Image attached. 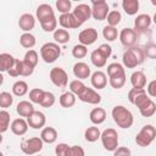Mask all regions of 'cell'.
<instances>
[{
  "label": "cell",
  "instance_id": "39",
  "mask_svg": "<svg viewBox=\"0 0 156 156\" xmlns=\"http://www.w3.org/2000/svg\"><path fill=\"white\" fill-rule=\"evenodd\" d=\"M102 35L107 41H113L117 39L118 37V32L116 29V27H110V26H105L102 29Z\"/></svg>",
  "mask_w": 156,
  "mask_h": 156
},
{
  "label": "cell",
  "instance_id": "53",
  "mask_svg": "<svg viewBox=\"0 0 156 156\" xmlns=\"http://www.w3.org/2000/svg\"><path fill=\"white\" fill-rule=\"evenodd\" d=\"M132 152L127 146H119L113 151V156H130Z\"/></svg>",
  "mask_w": 156,
  "mask_h": 156
},
{
  "label": "cell",
  "instance_id": "15",
  "mask_svg": "<svg viewBox=\"0 0 156 156\" xmlns=\"http://www.w3.org/2000/svg\"><path fill=\"white\" fill-rule=\"evenodd\" d=\"M35 26V18L32 13H23L18 20V27L24 33H29Z\"/></svg>",
  "mask_w": 156,
  "mask_h": 156
},
{
  "label": "cell",
  "instance_id": "7",
  "mask_svg": "<svg viewBox=\"0 0 156 156\" xmlns=\"http://www.w3.org/2000/svg\"><path fill=\"white\" fill-rule=\"evenodd\" d=\"M50 80L54 85L58 87V88H65L68 83V76L66 73V71L61 67H54L51 68L50 73H49Z\"/></svg>",
  "mask_w": 156,
  "mask_h": 156
},
{
  "label": "cell",
  "instance_id": "18",
  "mask_svg": "<svg viewBox=\"0 0 156 156\" xmlns=\"http://www.w3.org/2000/svg\"><path fill=\"white\" fill-rule=\"evenodd\" d=\"M151 17L146 13H143V15H139L136 16V18L134 20V27H135V32H145L150 26H151Z\"/></svg>",
  "mask_w": 156,
  "mask_h": 156
},
{
  "label": "cell",
  "instance_id": "35",
  "mask_svg": "<svg viewBox=\"0 0 156 156\" xmlns=\"http://www.w3.org/2000/svg\"><path fill=\"white\" fill-rule=\"evenodd\" d=\"M38 60H39L38 52H37L35 50H33V49L28 50V51L26 52V55H24V58H23V61H24L27 65H29L30 67H33V68H35V66L38 65Z\"/></svg>",
  "mask_w": 156,
  "mask_h": 156
},
{
  "label": "cell",
  "instance_id": "12",
  "mask_svg": "<svg viewBox=\"0 0 156 156\" xmlns=\"http://www.w3.org/2000/svg\"><path fill=\"white\" fill-rule=\"evenodd\" d=\"M78 99L83 102H87V104H91V105H98L101 102V95L98 94L94 89L91 88H87L83 90V93L78 96Z\"/></svg>",
  "mask_w": 156,
  "mask_h": 156
},
{
  "label": "cell",
  "instance_id": "19",
  "mask_svg": "<svg viewBox=\"0 0 156 156\" xmlns=\"http://www.w3.org/2000/svg\"><path fill=\"white\" fill-rule=\"evenodd\" d=\"M90 82L95 89H104L107 84V77L102 71H95L90 77Z\"/></svg>",
  "mask_w": 156,
  "mask_h": 156
},
{
  "label": "cell",
  "instance_id": "29",
  "mask_svg": "<svg viewBox=\"0 0 156 156\" xmlns=\"http://www.w3.org/2000/svg\"><path fill=\"white\" fill-rule=\"evenodd\" d=\"M69 33L68 30L63 29V28H58L54 32V40L56 41V44H66L69 41Z\"/></svg>",
  "mask_w": 156,
  "mask_h": 156
},
{
  "label": "cell",
  "instance_id": "21",
  "mask_svg": "<svg viewBox=\"0 0 156 156\" xmlns=\"http://www.w3.org/2000/svg\"><path fill=\"white\" fill-rule=\"evenodd\" d=\"M50 17H55V12L49 4H41L37 7V18L39 20V22H43L44 20H48Z\"/></svg>",
  "mask_w": 156,
  "mask_h": 156
},
{
  "label": "cell",
  "instance_id": "13",
  "mask_svg": "<svg viewBox=\"0 0 156 156\" xmlns=\"http://www.w3.org/2000/svg\"><path fill=\"white\" fill-rule=\"evenodd\" d=\"M58 23L60 26L63 28V29H76L78 27H80L82 24L77 21V18L73 16L72 12H68V13H63L58 17Z\"/></svg>",
  "mask_w": 156,
  "mask_h": 156
},
{
  "label": "cell",
  "instance_id": "17",
  "mask_svg": "<svg viewBox=\"0 0 156 156\" xmlns=\"http://www.w3.org/2000/svg\"><path fill=\"white\" fill-rule=\"evenodd\" d=\"M90 73H91V69H90V67L85 62H77V63H74V66H73V74L79 80L89 78Z\"/></svg>",
  "mask_w": 156,
  "mask_h": 156
},
{
  "label": "cell",
  "instance_id": "27",
  "mask_svg": "<svg viewBox=\"0 0 156 156\" xmlns=\"http://www.w3.org/2000/svg\"><path fill=\"white\" fill-rule=\"evenodd\" d=\"M122 7L127 15L133 16L139 11V1L138 0H123Z\"/></svg>",
  "mask_w": 156,
  "mask_h": 156
},
{
  "label": "cell",
  "instance_id": "30",
  "mask_svg": "<svg viewBox=\"0 0 156 156\" xmlns=\"http://www.w3.org/2000/svg\"><path fill=\"white\" fill-rule=\"evenodd\" d=\"M35 43H37L35 37H34L32 33H23V34L20 37V44H21L23 48L28 49V50H30V49L35 45Z\"/></svg>",
  "mask_w": 156,
  "mask_h": 156
},
{
  "label": "cell",
  "instance_id": "3",
  "mask_svg": "<svg viewBox=\"0 0 156 156\" xmlns=\"http://www.w3.org/2000/svg\"><path fill=\"white\" fill-rule=\"evenodd\" d=\"M155 138H156V129H155V127L151 126V124H146L136 134L135 143L139 146H141V147H146V146H149L155 140Z\"/></svg>",
  "mask_w": 156,
  "mask_h": 156
},
{
  "label": "cell",
  "instance_id": "10",
  "mask_svg": "<svg viewBox=\"0 0 156 156\" xmlns=\"http://www.w3.org/2000/svg\"><path fill=\"white\" fill-rule=\"evenodd\" d=\"M72 13L77 18V21L80 24H83L85 21H88L91 17V9L87 4H79V5H77L74 7V10H73Z\"/></svg>",
  "mask_w": 156,
  "mask_h": 156
},
{
  "label": "cell",
  "instance_id": "24",
  "mask_svg": "<svg viewBox=\"0 0 156 156\" xmlns=\"http://www.w3.org/2000/svg\"><path fill=\"white\" fill-rule=\"evenodd\" d=\"M40 139L43 140V143L52 144L57 139V130L54 127H45L40 133Z\"/></svg>",
  "mask_w": 156,
  "mask_h": 156
},
{
  "label": "cell",
  "instance_id": "9",
  "mask_svg": "<svg viewBox=\"0 0 156 156\" xmlns=\"http://www.w3.org/2000/svg\"><path fill=\"white\" fill-rule=\"evenodd\" d=\"M119 40L126 48H132L138 41V33L132 28H123L119 33Z\"/></svg>",
  "mask_w": 156,
  "mask_h": 156
},
{
  "label": "cell",
  "instance_id": "6",
  "mask_svg": "<svg viewBox=\"0 0 156 156\" xmlns=\"http://www.w3.org/2000/svg\"><path fill=\"white\" fill-rule=\"evenodd\" d=\"M43 146H44V143L40 139V136H33V138H29V139H24L21 143L22 152L26 154V155H29V156L40 152Z\"/></svg>",
  "mask_w": 156,
  "mask_h": 156
},
{
  "label": "cell",
  "instance_id": "51",
  "mask_svg": "<svg viewBox=\"0 0 156 156\" xmlns=\"http://www.w3.org/2000/svg\"><path fill=\"white\" fill-rule=\"evenodd\" d=\"M68 149H69V145H68V144L61 143V144H58V145L55 147V154H56V156H66Z\"/></svg>",
  "mask_w": 156,
  "mask_h": 156
},
{
  "label": "cell",
  "instance_id": "54",
  "mask_svg": "<svg viewBox=\"0 0 156 156\" xmlns=\"http://www.w3.org/2000/svg\"><path fill=\"white\" fill-rule=\"evenodd\" d=\"M146 91H147V96L150 98H155L156 96V80H151L146 88Z\"/></svg>",
  "mask_w": 156,
  "mask_h": 156
},
{
  "label": "cell",
  "instance_id": "44",
  "mask_svg": "<svg viewBox=\"0 0 156 156\" xmlns=\"http://www.w3.org/2000/svg\"><path fill=\"white\" fill-rule=\"evenodd\" d=\"M13 104V98L10 93L7 91H2L0 93V107L2 108H7Z\"/></svg>",
  "mask_w": 156,
  "mask_h": 156
},
{
  "label": "cell",
  "instance_id": "45",
  "mask_svg": "<svg viewBox=\"0 0 156 156\" xmlns=\"http://www.w3.org/2000/svg\"><path fill=\"white\" fill-rule=\"evenodd\" d=\"M87 54H88V49L82 44H77L72 49V56L76 58H83L87 56Z\"/></svg>",
  "mask_w": 156,
  "mask_h": 156
},
{
  "label": "cell",
  "instance_id": "34",
  "mask_svg": "<svg viewBox=\"0 0 156 156\" xmlns=\"http://www.w3.org/2000/svg\"><path fill=\"white\" fill-rule=\"evenodd\" d=\"M106 20H107V26L110 27H116L119 24L121 20H122V16H121V12L117 11V10H112V11H108L107 16H106Z\"/></svg>",
  "mask_w": 156,
  "mask_h": 156
},
{
  "label": "cell",
  "instance_id": "48",
  "mask_svg": "<svg viewBox=\"0 0 156 156\" xmlns=\"http://www.w3.org/2000/svg\"><path fill=\"white\" fill-rule=\"evenodd\" d=\"M21 63H22V61H20L18 58H15L13 65L10 67V69L7 71V73L11 77H18V76H21Z\"/></svg>",
  "mask_w": 156,
  "mask_h": 156
},
{
  "label": "cell",
  "instance_id": "20",
  "mask_svg": "<svg viewBox=\"0 0 156 156\" xmlns=\"http://www.w3.org/2000/svg\"><path fill=\"white\" fill-rule=\"evenodd\" d=\"M10 128H11V130H12V133L15 135H20L21 136V135H24L27 133V130H28V123L23 118H16V119L12 121Z\"/></svg>",
  "mask_w": 156,
  "mask_h": 156
},
{
  "label": "cell",
  "instance_id": "47",
  "mask_svg": "<svg viewBox=\"0 0 156 156\" xmlns=\"http://www.w3.org/2000/svg\"><path fill=\"white\" fill-rule=\"evenodd\" d=\"M71 7H72V2L69 0H57L56 1V9L61 12V15L68 13Z\"/></svg>",
  "mask_w": 156,
  "mask_h": 156
},
{
  "label": "cell",
  "instance_id": "38",
  "mask_svg": "<svg viewBox=\"0 0 156 156\" xmlns=\"http://www.w3.org/2000/svg\"><path fill=\"white\" fill-rule=\"evenodd\" d=\"M40 26L43 28L44 32H55L56 30V27H57V20L56 17H50L48 20H44L43 22H40Z\"/></svg>",
  "mask_w": 156,
  "mask_h": 156
},
{
  "label": "cell",
  "instance_id": "33",
  "mask_svg": "<svg viewBox=\"0 0 156 156\" xmlns=\"http://www.w3.org/2000/svg\"><path fill=\"white\" fill-rule=\"evenodd\" d=\"M12 93L16 96H23L28 93V84L24 80H17L12 85Z\"/></svg>",
  "mask_w": 156,
  "mask_h": 156
},
{
  "label": "cell",
  "instance_id": "31",
  "mask_svg": "<svg viewBox=\"0 0 156 156\" xmlns=\"http://www.w3.org/2000/svg\"><path fill=\"white\" fill-rule=\"evenodd\" d=\"M74 104H76V95L72 94L71 91H66L60 96V105L62 107L68 108V107H72Z\"/></svg>",
  "mask_w": 156,
  "mask_h": 156
},
{
  "label": "cell",
  "instance_id": "5",
  "mask_svg": "<svg viewBox=\"0 0 156 156\" xmlns=\"http://www.w3.org/2000/svg\"><path fill=\"white\" fill-rule=\"evenodd\" d=\"M101 143L105 150L107 151H115L118 147V134L113 128H107L105 129L101 135Z\"/></svg>",
  "mask_w": 156,
  "mask_h": 156
},
{
  "label": "cell",
  "instance_id": "50",
  "mask_svg": "<svg viewBox=\"0 0 156 156\" xmlns=\"http://www.w3.org/2000/svg\"><path fill=\"white\" fill-rule=\"evenodd\" d=\"M130 50L133 51V54H134L135 58L138 60L139 65H141V63L144 62V60H145V54H144V49H141V48H139V46H132V48H130Z\"/></svg>",
  "mask_w": 156,
  "mask_h": 156
},
{
  "label": "cell",
  "instance_id": "46",
  "mask_svg": "<svg viewBox=\"0 0 156 156\" xmlns=\"http://www.w3.org/2000/svg\"><path fill=\"white\" fill-rule=\"evenodd\" d=\"M55 101H56L55 95H54L51 91H45V93H44V98H43L40 105H41L43 107H45V108H49V107L54 106Z\"/></svg>",
  "mask_w": 156,
  "mask_h": 156
},
{
  "label": "cell",
  "instance_id": "1",
  "mask_svg": "<svg viewBox=\"0 0 156 156\" xmlns=\"http://www.w3.org/2000/svg\"><path fill=\"white\" fill-rule=\"evenodd\" d=\"M111 115H112V118H113L115 123L119 128L128 129V128H130L133 126L134 117H133V113L127 107H124L122 105H117V106H115L112 108Z\"/></svg>",
  "mask_w": 156,
  "mask_h": 156
},
{
  "label": "cell",
  "instance_id": "40",
  "mask_svg": "<svg viewBox=\"0 0 156 156\" xmlns=\"http://www.w3.org/2000/svg\"><path fill=\"white\" fill-rule=\"evenodd\" d=\"M44 93L45 90L40 89V88H33L30 91H29V100L34 104H39L41 102L43 98H44Z\"/></svg>",
  "mask_w": 156,
  "mask_h": 156
},
{
  "label": "cell",
  "instance_id": "28",
  "mask_svg": "<svg viewBox=\"0 0 156 156\" xmlns=\"http://www.w3.org/2000/svg\"><path fill=\"white\" fill-rule=\"evenodd\" d=\"M122 61H123V65H124L127 68H135L136 66H139V62H138V60L135 58V56H134L133 51L130 50V48L123 54Z\"/></svg>",
  "mask_w": 156,
  "mask_h": 156
},
{
  "label": "cell",
  "instance_id": "42",
  "mask_svg": "<svg viewBox=\"0 0 156 156\" xmlns=\"http://www.w3.org/2000/svg\"><path fill=\"white\" fill-rule=\"evenodd\" d=\"M108 82H110V85L113 88V89H121L124 84H126V74H122V76H115V77H108Z\"/></svg>",
  "mask_w": 156,
  "mask_h": 156
},
{
  "label": "cell",
  "instance_id": "22",
  "mask_svg": "<svg viewBox=\"0 0 156 156\" xmlns=\"http://www.w3.org/2000/svg\"><path fill=\"white\" fill-rule=\"evenodd\" d=\"M16 111L17 113L21 116V117H26L28 118L35 110H34V106L32 102L27 101V100H23V101H20L16 106Z\"/></svg>",
  "mask_w": 156,
  "mask_h": 156
},
{
  "label": "cell",
  "instance_id": "55",
  "mask_svg": "<svg viewBox=\"0 0 156 156\" xmlns=\"http://www.w3.org/2000/svg\"><path fill=\"white\" fill-rule=\"evenodd\" d=\"M155 52H156V48H155V45H154V44H151V45L146 46V48H145V50H144L145 56H147V57H150V58H154V57H155Z\"/></svg>",
  "mask_w": 156,
  "mask_h": 156
},
{
  "label": "cell",
  "instance_id": "43",
  "mask_svg": "<svg viewBox=\"0 0 156 156\" xmlns=\"http://www.w3.org/2000/svg\"><path fill=\"white\" fill-rule=\"evenodd\" d=\"M146 94V91H145V89H138V88H132L130 90H129V93H128V100H129V102L130 104H135V101L139 99V98H141L143 95H145Z\"/></svg>",
  "mask_w": 156,
  "mask_h": 156
},
{
  "label": "cell",
  "instance_id": "36",
  "mask_svg": "<svg viewBox=\"0 0 156 156\" xmlns=\"http://www.w3.org/2000/svg\"><path fill=\"white\" fill-rule=\"evenodd\" d=\"M107 74H108V77H115V76L126 74V72H124V68L121 63L113 62V63H110L107 66Z\"/></svg>",
  "mask_w": 156,
  "mask_h": 156
},
{
  "label": "cell",
  "instance_id": "26",
  "mask_svg": "<svg viewBox=\"0 0 156 156\" xmlns=\"http://www.w3.org/2000/svg\"><path fill=\"white\" fill-rule=\"evenodd\" d=\"M15 57L7 52H2L0 54V73L2 72H7L10 69V67L13 65Z\"/></svg>",
  "mask_w": 156,
  "mask_h": 156
},
{
  "label": "cell",
  "instance_id": "14",
  "mask_svg": "<svg viewBox=\"0 0 156 156\" xmlns=\"http://www.w3.org/2000/svg\"><path fill=\"white\" fill-rule=\"evenodd\" d=\"M27 123L28 127L33 128V129H40L45 126L46 123V117L43 112L40 111H34L28 118H27Z\"/></svg>",
  "mask_w": 156,
  "mask_h": 156
},
{
  "label": "cell",
  "instance_id": "4",
  "mask_svg": "<svg viewBox=\"0 0 156 156\" xmlns=\"http://www.w3.org/2000/svg\"><path fill=\"white\" fill-rule=\"evenodd\" d=\"M61 55V48L56 43H46L40 48V56L46 63L55 62Z\"/></svg>",
  "mask_w": 156,
  "mask_h": 156
},
{
  "label": "cell",
  "instance_id": "59",
  "mask_svg": "<svg viewBox=\"0 0 156 156\" xmlns=\"http://www.w3.org/2000/svg\"><path fill=\"white\" fill-rule=\"evenodd\" d=\"M39 156H40V155H39Z\"/></svg>",
  "mask_w": 156,
  "mask_h": 156
},
{
  "label": "cell",
  "instance_id": "16",
  "mask_svg": "<svg viewBox=\"0 0 156 156\" xmlns=\"http://www.w3.org/2000/svg\"><path fill=\"white\" fill-rule=\"evenodd\" d=\"M139 108V112L141 116L144 117H151L155 115L156 112V104L152 101L151 98H147L146 100H144L139 106H136Z\"/></svg>",
  "mask_w": 156,
  "mask_h": 156
},
{
  "label": "cell",
  "instance_id": "49",
  "mask_svg": "<svg viewBox=\"0 0 156 156\" xmlns=\"http://www.w3.org/2000/svg\"><path fill=\"white\" fill-rule=\"evenodd\" d=\"M66 156H85V152L82 146L73 145V146H69Z\"/></svg>",
  "mask_w": 156,
  "mask_h": 156
},
{
  "label": "cell",
  "instance_id": "58",
  "mask_svg": "<svg viewBox=\"0 0 156 156\" xmlns=\"http://www.w3.org/2000/svg\"><path fill=\"white\" fill-rule=\"evenodd\" d=\"M0 156H4V154H2V152H1V151H0Z\"/></svg>",
  "mask_w": 156,
  "mask_h": 156
},
{
  "label": "cell",
  "instance_id": "37",
  "mask_svg": "<svg viewBox=\"0 0 156 156\" xmlns=\"http://www.w3.org/2000/svg\"><path fill=\"white\" fill-rule=\"evenodd\" d=\"M10 113L6 110L0 111V133H5L10 127Z\"/></svg>",
  "mask_w": 156,
  "mask_h": 156
},
{
  "label": "cell",
  "instance_id": "56",
  "mask_svg": "<svg viewBox=\"0 0 156 156\" xmlns=\"http://www.w3.org/2000/svg\"><path fill=\"white\" fill-rule=\"evenodd\" d=\"M2 83H4V76L2 73H0V85H2Z\"/></svg>",
  "mask_w": 156,
  "mask_h": 156
},
{
  "label": "cell",
  "instance_id": "11",
  "mask_svg": "<svg viewBox=\"0 0 156 156\" xmlns=\"http://www.w3.org/2000/svg\"><path fill=\"white\" fill-rule=\"evenodd\" d=\"M78 40L82 45L84 46H89V45H93L96 40H98V32L96 29L94 28H87V29H83L79 35H78Z\"/></svg>",
  "mask_w": 156,
  "mask_h": 156
},
{
  "label": "cell",
  "instance_id": "57",
  "mask_svg": "<svg viewBox=\"0 0 156 156\" xmlns=\"http://www.w3.org/2000/svg\"><path fill=\"white\" fill-rule=\"evenodd\" d=\"M2 143V135H1V133H0V144Z\"/></svg>",
  "mask_w": 156,
  "mask_h": 156
},
{
  "label": "cell",
  "instance_id": "32",
  "mask_svg": "<svg viewBox=\"0 0 156 156\" xmlns=\"http://www.w3.org/2000/svg\"><path fill=\"white\" fill-rule=\"evenodd\" d=\"M101 135V132L98 127L93 126V127H88L85 133H84V136H85V140L89 141V143H94L96 141Z\"/></svg>",
  "mask_w": 156,
  "mask_h": 156
},
{
  "label": "cell",
  "instance_id": "52",
  "mask_svg": "<svg viewBox=\"0 0 156 156\" xmlns=\"http://www.w3.org/2000/svg\"><path fill=\"white\" fill-rule=\"evenodd\" d=\"M33 72H34V68L30 67L29 65H27V63L22 60V63H21V76H23V77H28V76L33 74Z\"/></svg>",
  "mask_w": 156,
  "mask_h": 156
},
{
  "label": "cell",
  "instance_id": "41",
  "mask_svg": "<svg viewBox=\"0 0 156 156\" xmlns=\"http://www.w3.org/2000/svg\"><path fill=\"white\" fill-rule=\"evenodd\" d=\"M84 89H85V85L79 79H74V80H72L69 83V90H71V93L74 94V95H77V96H79L83 93Z\"/></svg>",
  "mask_w": 156,
  "mask_h": 156
},
{
  "label": "cell",
  "instance_id": "25",
  "mask_svg": "<svg viewBox=\"0 0 156 156\" xmlns=\"http://www.w3.org/2000/svg\"><path fill=\"white\" fill-rule=\"evenodd\" d=\"M130 83H132L133 88L144 89V87L146 85V76L141 71L133 72L132 76H130Z\"/></svg>",
  "mask_w": 156,
  "mask_h": 156
},
{
  "label": "cell",
  "instance_id": "23",
  "mask_svg": "<svg viewBox=\"0 0 156 156\" xmlns=\"http://www.w3.org/2000/svg\"><path fill=\"white\" fill-rule=\"evenodd\" d=\"M89 119L93 124H101L105 122L106 119V111L102 108V107H95L90 111V115H89Z\"/></svg>",
  "mask_w": 156,
  "mask_h": 156
},
{
  "label": "cell",
  "instance_id": "8",
  "mask_svg": "<svg viewBox=\"0 0 156 156\" xmlns=\"http://www.w3.org/2000/svg\"><path fill=\"white\" fill-rule=\"evenodd\" d=\"M91 16L96 21H104L106 20V16L108 13V5L105 0H98L91 1Z\"/></svg>",
  "mask_w": 156,
  "mask_h": 156
},
{
  "label": "cell",
  "instance_id": "2",
  "mask_svg": "<svg viewBox=\"0 0 156 156\" xmlns=\"http://www.w3.org/2000/svg\"><path fill=\"white\" fill-rule=\"evenodd\" d=\"M111 54H112V48L108 44H101L96 50L91 52L90 61L95 67L101 68L106 65V61L111 56Z\"/></svg>",
  "mask_w": 156,
  "mask_h": 156
}]
</instances>
